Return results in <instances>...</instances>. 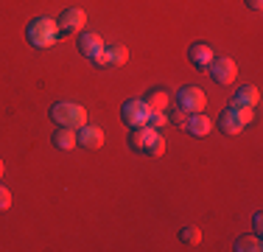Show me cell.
<instances>
[{
    "label": "cell",
    "mask_w": 263,
    "mask_h": 252,
    "mask_svg": "<svg viewBox=\"0 0 263 252\" xmlns=\"http://www.w3.org/2000/svg\"><path fill=\"white\" fill-rule=\"evenodd\" d=\"M59 23L51 20V17H34L28 25H26V37H28V42L34 48H53L56 45V40H59Z\"/></svg>",
    "instance_id": "cell-1"
},
{
    "label": "cell",
    "mask_w": 263,
    "mask_h": 252,
    "mask_svg": "<svg viewBox=\"0 0 263 252\" xmlns=\"http://www.w3.org/2000/svg\"><path fill=\"white\" fill-rule=\"evenodd\" d=\"M51 121H56L59 126H70V129H81L87 123V110L73 101H59L51 106Z\"/></svg>",
    "instance_id": "cell-2"
},
{
    "label": "cell",
    "mask_w": 263,
    "mask_h": 252,
    "mask_svg": "<svg viewBox=\"0 0 263 252\" xmlns=\"http://www.w3.org/2000/svg\"><path fill=\"white\" fill-rule=\"evenodd\" d=\"M252 121H255V110H247V106H227L218 115V126H221L224 135H238Z\"/></svg>",
    "instance_id": "cell-3"
},
{
    "label": "cell",
    "mask_w": 263,
    "mask_h": 252,
    "mask_svg": "<svg viewBox=\"0 0 263 252\" xmlns=\"http://www.w3.org/2000/svg\"><path fill=\"white\" fill-rule=\"evenodd\" d=\"M148 115H152V110L146 106L143 98H129V101H123V106H121V118H123V123H126L129 129L148 126Z\"/></svg>",
    "instance_id": "cell-4"
},
{
    "label": "cell",
    "mask_w": 263,
    "mask_h": 252,
    "mask_svg": "<svg viewBox=\"0 0 263 252\" xmlns=\"http://www.w3.org/2000/svg\"><path fill=\"white\" fill-rule=\"evenodd\" d=\"M177 104H179V110L187 112V115H196V112H204V106H208V96H204L202 87L187 84V87H182V90L177 93Z\"/></svg>",
    "instance_id": "cell-5"
},
{
    "label": "cell",
    "mask_w": 263,
    "mask_h": 252,
    "mask_svg": "<svg viewBox=\"0 0 263 252\" xmlns=\"http://www.w3.org/2000/svg\"><path fill=\"white\" fill-rule=\"evenodd\" d=\"M208 70H210V76H213V81L216 84H233L235 81V76H238V65L230 56H216V59L208 65Z\"/></svg>",
    "instance_id": "cell-6"
},
{
    "label": "cell",
    "mask_w": 263,
    "mask_h": 252,
    "mask_svg": "<svg viewBox=\"0 0 263 252\" xmlns=\"http://www.w3.org/2000/svg\"><path fill=\"white\" fill-rule=\"evenodd\" d=\"M126 59H129L126 45H118V42H115V45H106L92 62H96L98 67H123V65H126Z\"/></svg>",
    "instance_id": "cell-7"
},
{
    "label": "cell",
    "mask_w": 263,
    "mask_h": 252,
    "mask_svg": "<svg viewBox=\"0 0 263 252\" xmlns=\"http://www.w3.org/2000/svg\"><path fill=\"white\" fill-rule=\"evenodd\" d=\"M56 23H59V31H62V34H76V31L84 28L87 11H84V9H65Z\"/></svg>",
    "instance_id": "cell-8"
},
{
    "label": "cell",
    "mask_w": 263,
    "mask_h": 252,
    "mask_svg": "<svg viewBox=\"0 0 263 252\" xmlns=\"http://www.w3.org/2000/svg\"><path fill=\"white\" fill-rule=\"evenodd\" d=\"M76 143L81 149H101L104 146V129L101 126L84 123L81 129H76Z\"/></svg>",
    "instance_id": "cell-9"
},
{
    "label": "cell",
    "mask_w": 263,
    "mask_h": 252,
    "mask_svg": "<svg viewBox=\"0 0 263 252\" xmlns=\"http://www.w3.org/2000/svg\"><path fill=\"white\" fill-rule=\"evenodd\" d=\"M106 45H104V40L96 34V31H81V37H79V53L81 56H87V59H96L98 53H101Z\"/></svg>",
    "instance_id": "cell-10"
},
{
    "label": "cell",
    "mask_w": 263,
    "mask_h": 252,
    "mask_svg": "<svg viewBox=\"0 0 263 252\" xmlns=\"http://www.w3.org/2000/svg\"><path fill=\"white\" fill-rule=\"evenodd\" d=\"M187 59H191V65H196L199 70L202 67H208L213 59H216V53H213V48L208 42H193L191 48H187Z\"/></svg>",
    "instance_id": "cell-11"
},
{
    "label": "cell",
    "mask_w": 263,
    "mask_h": 252,
    "mask_svg": "<svg viewBox=\"0 0 263 252\" xmlns=\"http://www.w3.org/2000/svg\"><path fill=\"white\" fill-rule=\"evenodd\" d=\"M230 106H247V110H258V106H260V93H258V87H252V84L241 87V90L233 96V101H230Z\"/></svg>",
    "instance_id": "cell-12"
},
{
    "label": "cell",
    "mask_w": 263,
    "mask_h": 252,
    "mask_svg": "<svg viewBox=\"0 0 263 252\" xmlns=\"http://www.w3.org/2000/svg\"><path fill=\"white\" fill-rule=\"evenodd\" d=\"M143 151L152 157H162L165 154V137L160 135L154 126H146V137H143Z\"/></svg>",
    "instance_id": "cell-13"
},
{
    "label": "cell",
    "mask_w": 263,
    "mask_h": 252,
    "mask_svg": "<svg viewBox=\"0 0 263 252\" xmlns=\"http://www.w3.org/2000/svg\"><path fill=\"white\" fill-rule=\"evenodd\" d=\"M185 129L191 132V137H208L210 132H213V121H210L208 115H204V112H196V115L187 118Z\"/></svg>",
    "instance_id": "cell-14"
},
{
    "label": "cell",
    "mask_w": 263,
    "mask_h": 252,
    "mask_svg": "<svg viewBox=\"0 0 263 252\" xmlns=\"http://www.w3.org/2000/svg\"><path fill=\"white\" fill-rule=\"evenodd\" d=\"M53 146L62 149V151H70L73 146H79L76 143V129H70V126H59V129L53 132Z\"/></svg>",
    "instance_id": "cell-15"
},
{
    "label": "cell",
    "mask_w": 263,
    "mask_h": 252,
    "mask_svg": "<svg viewBox=\"0 0 263 252\" xmlns=\"http://www.w3.org/2000/svg\"><path fill=\"white\" fill-rule=\"evenodd\" d=\"M143 101H146V106L152 112H160V110H165V106H168V101H171V98H168L165 90H160V87H157V90H148V96Z\"/></svg>",
    "instance_id": "cell-16"
},
{
    "label": "cell",
    "mask_w": 263,
    "mask_h": 252,
    "mask_svg": "<svg viewBox=\"0 0 263 252\" xmlns=\"http://www.w3.org/2000/svg\"><path fill=\"white\" fill-rule=\"evenodd\" d=\"M179 241H182L185 247H199V244H202V230H199L196 224H185L182 230H179Z\"/></svg>",
    "instance_id": "cell-17"
},
{
    "label": "cell",
    "mask_w": 263,
    "mask_h": 252,
    "mask_svg": "<svg viewBox=\"0 0 263 252\" xmlns=\"http://www.w3.org/2000/svg\"><path fill=\"white\" fill-rule=\"evenodd\" d=\"M260 249H263V244L258 236H241L235 241V252H260Z\"/></svg>",
    "instance_id": "cell-18"
},
{
    "label": "cell",
    "mask_w": 263,
    "mask_h": 252,
    "mask_svg": "<svg viewBox=\"0 0 263 252\" xmlns=\"http://www.w3.org/2000/svg\"><path fill=\"white\" fill-rule=\"evenodd\" d=\"M143 137H146V126H137V129H132V135H129V149L143 151Z\"/></svg>",
    "instance_id": "cell-19"
},
{
    "label": "cell",
    "mask_w": 263,
    "mask_h": 252,
    "mask_svg": "<svg viewBox=\"0 0 263 252\" xmlns=\"http://www.w3.org/2000/svg\"><path fill=\"white\" fill-rule=\"evenodd\" d=\"M168 123V118H165V112H152V115H148V126H154V129H160V126H165Z\"/></svg>",
    "instance_id": "cell-20"
},
{
    "label": "cell",
    "mask_w": 263,
    "mask_h": 252,
    "mask_svg": "<svg viewBox=\"0 0 263 252\" xmlns=\"http://www.w3.org/2000/svg\"><path fill=\"white\" fill-rule=\"evenodd\" d=\"M9 207H11V191H9V188L0 185V213L9 210Z\"/></svg>",
    "instance_id": "cell-21"
},
{
    "label": "cell",
    "mask_w": 263,
    "mask_h": 252,
    "mask_svg": "<svg viewBox=\"0 0 263 252\" xmlns=\"http://www.w3.org/2000/svg\"><path fill=\"white\" fill-rule=\"evenodd\" d=\"M187 118H191V115H187L185 110H179L177 115H174V123H177V126H185V123H187Z\"/></svg>",
    "instance_id": "cell-22"
},
{
    "label": "cell",
    "mask_w": 263,
    "mask_h": 252,
    "mask_svg": "<svg viewBox=\"0 0 263 252\" xmlns=\"http://www.w3.org/2000/svg\"><path fill=\"white\" fill-rule=\"evenodd\" d=\"M252 227H255V232L260 236V230H263V216H260V213H255V216H252Z\"/></svg>",
    "instance_id": "cell-23"
},
{
    "label": "cell",
    "mask_w": 263,
    "mask_h": 252,
    "mask_svg": "<svg viewBox=\"0 0 263 252\" xmlns=\"http://www.w3.org/2000/svg\"><path fill=\"white\" fill-rule=\"evenodd\" d=\"M243 3H247L249 9H255V11H260V9H263V0H243Z\"/></svg>",
    "instance_id": "cell-24"
},
{
    "label": "cell",
    "mask_w": 263,
    "mask_h": 252,
    "mask_svg": "<svg viewBox=\"0 0 263 252\" xmlns=\"http://www.w3.org/2000/svg\"><path fill=\"white\" fill-rule=\"evenodd\" d=\"M3 171H6V166H3V160H0V176H3Z\"/></svg>",
    "instance_id": "cell-25"
}]
</instances>
